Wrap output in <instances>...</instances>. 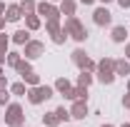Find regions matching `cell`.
Listing matches in <instances>:
<instances>
[{
  "mask_svg": "<svg viewBox=\"0 0 130 127\" xmlns=\"http://www.w3.org/2000/svg\"><path fill=\"white\" fill-rule=\"evenodd\" d=\"M123 107H125V110H130V92H125V95H123Z\"/></svg>",
  "mask_w": 130,
  "mask_h": 127,
  "instance_id": "28",
  "label": "cell"
},
{
  "mask_svg": "<svg viewBox=\"0 0 130 127\" xmlns=\"http://www.w3.org/2000/svg\"><path fill=\"white\" fill-rule=\"evenodd\" d=\"M40 17L45 20H53V17H60V8H55L53 3H38V10H35Z\"/></svg>",
  "mask_w": 130,
  "mask_h": 127,
  "instance_id": "7",
  "label": "cell"
},
{
  "mask_svg": "<svg viewBox=\"0 0 130 127\" xmlns=\"http://www.w3.org/2000/svg\"><path fill=\"white\" fill-rule=\"evenodd\" d=\"M0 15H5V3H0Z\"/></svg>",
  "mask_w": 130,
  "mask_h": 127,
  "instance_id": "31",
  "label": "cell"
},
{
  "mask_svg": "<svg viewBox=\"0 0 130 127\" xmlns=\"http://www.w3.org/2000/svg\"><path fill=\"white\" fill-rule=\"evenodd\" d=\"M58 125H60V120H58L55 110H53V112H45V115H43V127H58Z\"/></svg>",
  "mask_w": 130,
  "mask_h": 127,
  "instance_id": "16",
  "label": "cell"
},
{
  "mask_svg": "<svg viewBox=\"0 0 130 127\" xmlns=\"http://www.w3.org/2000/svg\"><path fill=\"white\" fill-rule=\"evenodd\" d=\"M100 127H115V125H110V122H105V125H100Z\"/></svg>",
  "mask_w": 130,
  "mask_h": 127,
  "instance_id": "34",
  "label": "cell"
},
{
  "mask_svg": "<svg viewBox=\"0 0 130 127\" xmlns=\"http://www.w3.org/2000/svg\"><path fill=\"white\" fill-rule=\"evenodd\" d=\"M15 70H18V75H25V72H30L32 67H30V62H28V57H25V60H20V62L15 65Z\"/></svg>",
  "mask_w": 130,
  "mask_h": 127,
  "instance_id": "23",
  "label": "cell"
},
{
  "mask_svg": "<svg viewBox=\"0 0 130 127\" xmlns=\"http://www.w3.org/2000/svg\"><path fill=\"white\" fill-rule=\"evenodd\" d=\"M65 100H88V87H83V85L73 87V90H70V95L65 97Z\"/></svg>",
  "mask_w": 130,
  "mask_h": 127,
  "instance_id": "15",
  "label": "cell"
},
{
  "mask_svg": "<svg viewBox=\"0 0 130 127\" xmlns=\"http://www.w3.org/2000/svg\"><path fill=\"white\" fill-rule=\"evenodd\" d=\"M55 115H58V120H60V122H68V120H70V110H65V107H58Z\"/></svg>",
  "mask_w": 130,
  "mask_h": 127,
  "instance_id": "27",
  "label": "cell"
},
{
  "mask_svg": "<svg viewBox=\"0 0 130 127\" xmlns=\"http://www.w3.org/2000/svg\"><path fill=\"white\" fill-rule=\"evenodd\" d=\"M30 40V30H18V32H13V43L15 45H25Z\"/></svg>",
  "mask_w": 130,
  "mask_h": 127,
  "instance_id": "18",
  "label": "cell"
},
{
  "mask_svg": "<svg viewBox=\"0 0 130 127\" xmlns=\"http://www.w3.org/2000/svg\"><path fill=\"white\" fill-rule=\"evenodd\" d=\"M53 95H55V87H50V85H35V87H30V92H28V102L30 105H43Z\"/></svg>",
  "mask_w": 130,
  "mask_h": 127,
  "instance_id": "3",
  "label": "cell"
},
{
  "mask_svg": "<svg viewBox=\"0 0 130 127\" xmlns=\"http://www.w3.org/2000/svg\"><path fill=\"white\" fill-rule=\"evenodd\" d=\"M63 30L68 32V37H73V40H78V43H85V40H88V28H85V25H83L75 15L65 17Z\"/></svg>",
  "mask_w": 130,
  "mask_h": 127,
  "instance_id": "1",
  "label": "cell"
},
{
  "mask_svg": "<svg viewBox=\"0 0 130 127\" xmlns=\"http://www.w3.org/2000/svg\"><path fill=\"white\" fill-rule=\"evenodd\" d=\"M20 60H23V55H20V52H8V65H10V67H15Z\"/></svg>",
  "mask_w": 130,
  "mask_h": 127,
  "instance_id": "26",
  "label": "cell"
},
{
  "mask_svg": "<svg viewBox=\"0 0 130 127\" xmlns=\"http://www.w3.org/2000/svg\"><path fill=\"white\" fill-rule=\"evenodd\" d=\"M3 62H5V55H0V65H3Z\"/></svg>",
  "mask_w": 130,
  "mask_h": 127,
  "instance_id": "36",
  "label": "cell"
},
{
  "mask_svg": "<svg viewBox=\"0 0 130 127\" xmlns=\"http://www.w3.org/2000/svg\"><path fill=\"white\" fill-rule=\"evenodd\" d=\"M125 55H128V57H130V43H128V45H125Z\"/></svg>",
  "mask_w": 130,
  "mask_h": 127,
  "instance_id": "33",
  "label": "cell"
},
{
  "mask_svg": "<svg viewBox=\"0 0 130 127\" xmlns=\"http://www.w3.org/2000/svg\"><path fill=\"white\" fill-rule=\"evenodd\" d=\"M20 10H23V15H35L38 3H35V0H23V3H20Z\"/></svg>",
  "mask_w": 130,
  "mask_h": 127,
  "instance_id": "17",
  "label": "cell"
},
{
  "mask_svg": "<svg viewBox=\"0 0 130 127\" xmlns=\"http://www.w3.org/2000/svg\"><path fill=\"white\" fill-rule=\"evenodd\" d=\"M53 87H55V92H60L63 97H68V95H70V90H73V85H70V80H65V77H58V80H55V85H53Z\"/></svg>",
  "mask_w": 130,
  "mask_h": 127,
  "instance_id": "11",
  "label": "cell"
},
{
  "mask_svg": "<svg viewBox=\"0 0 130 127\" xmlns=\"http://www.w3.org/2000/svg\"><path fill=\"white\" fill-rule=\"evenodd\" d=\"M20 17H23L20 5H8V8H5V20H8V23H18Z\"/></svg>",
  "mask_w": 130,
  "mask_h": 127,
  "instance_id": "12",
  "label": "cell"
},
{
  "mask_svg": "<svg viewBox=\"0 0 130 127\" xmlns=\"http://www.w3.org/2000/svg\"><path fill=\"white\" fill-rule=\"evenodd\" d=\"M83 5H93V3H95V0H80Z\"/></svg>",
  "mask_w": 130,
  "mask_h": 127,
  "instance_id": "32",
  "label": "cell"
},
{
  "mask_svg": "<svg viewBox=\"0 0 130 127\" xmlns=\"http://www.w3.org/2000/svg\"><path fill=\"white\" fill-rule=\"evenodd\" d=\"M115 75H120V77H125V75H130V62L125 60V57L115 60Z\"/></svg>",
  "mask_w": 130,
  "mask_h": 127,
  "instance_id": "14",
  "label": "cell"
},
{
  "mask_svg": "<svg viewBox=\"0 0 130 127\" xmlns=\"http://www.w3.org/2000/svg\"><path fill=\"white\" fill-rule=\"evenodd\" d=\"M110 37H113V43H118V45H120V43H125V40L130 37V32H128V28H125V25H115Z\"/></svg>",
  "mask_w": 130,
  "mask_h": 127,
  "instance_id": "10",
  "label": "cell"
},
{
  "mask_svg": "<svg viewBox=\"0 0 130 127\" xmlns=\"http://www.w3.org/2000/svg\"><path fill=\"white\" fill-rule=\"evenodd\" d=\"M78 85H83V87H90V85H93V75H90L88 70H80V75H78Z\"/></svg>",
  "mask_w": 130,
  "mask_h": 127,
  "instance_id": "20",
  "label": "cell"
},
{
  "mask_svg": "<svg viewBox=\"0 0 130 127\" xmlns=\"http://www.w3.org/2000/svg\"><path fill=\"white\" fill-rule=\"evenodd\" d=\"M123 127H130V122H125V125H123Z\"/></svg>",
  "mask_w": 130,
  "mask_h": 127,
  "instance_id": "37",
  "label": "cell"
},
{
  "mask_svg": "<svg viewBox=\"0 0 130 127\" xmlns=\"http://www.w3.org/2000/svg\"><path fill=\"white\" fill-rule=\"evenodd\" d=\"M10 92H13V95H28L25 82H15V85H10Z\"/></svg>",
  "mask_w": 130,
  "mask_h": 127,
  "instance_id": "25",
  "label": "cell"
},
{
  "mask_svg": "<svg viewBox=\"0 0 130 127\" xmlns=\"http://www.w3.org/2000/svg\"><path fill=\"white\" fill-rule=\"evenodd\" d=\"M93 23L100 25V28H105V25H110L113 23V13L103 5V8H95V13H93Z\"/></svg>",
  "mask_w": 130,
  "mask_h": 127,
  "instance_id": "8",
  "label": "cell"
},
{
  "mask_svg": "<svg viewBox=\"0 0 130 127\" xmlns=\"http://www.w3.org/2000/svg\"><path fill=\"white\" fill-rule=\"evenodd\" d=\"M20 77H23V82H28V85H30V87H35V85H40V77H38V75H35V72H25V75H20Z\"/></svg>",
  "mask_w": 130,
  "mask_h": 127,
  "instance_id": "21",
  "label": "cell"
},
{
  "mask_svg": "<svg viewBox=\"0 0 130 127\" xmlns=\"http://www.w3.org/2000/svg\"><path fill=\"white\" fill-rule=\"evenodd\" d=\"M75 0H60V15L65 17H70V15H75Z\"/></svg>",
  "mask_w": 130,
  "mask_h": 127,
  "instance_id": "13",
  "label": "cell"
},
{
  "mask_svg": "<svg viewBox=\"0 0 130 127\" xmlns=\"http://www.w3.org/2000/svg\"><path fill=\"white\" fill-rule=\"evenodd\" d=\"M20 127H28V125H20Z\"/></svg>",
  "mask_w": 130,
  "mask_h": 127,
  "instance_id": "39",
  "label": "cell"
},
{
  "mask_svg": "<svg viewBox=\"0 0 130 127\" xmlns=\"http://www.w3.org/2000/svg\"><path fill=\"white\" fill-rule=\"evenodd\" d=\"M8 43H10V37L0 30V55H8Z\"/></svg>",
  "mask_w": 130,
  "mask_h": 127,
  "instance_id": "24",
  "label": "cell"
},
{
  "mask_svg": "<svg viewBox=\"0 0 130 127\" xmlns=\"http://www.w3.org/2000/svg\"><path fill=\"white\" fill-rule=\"evenodd\" d=\"M25 25H28V30H40V15L35 13V15H25Z\"/></svg>",
  "mask_w": 130,
  "mask_h": 127,
  "instance_id": "19",
  "label": "cell"
},
{
  "mask_svg": "<svg viewBox=\"0 0 130 127\" xmlns=\"http://www.w3.org/2000/svg\"><path fill=\"white\" fill-rule=\"evenodd\" d=\"M53 3H55V0H53Z\"/></svg>",
  "mask_w": 130,
  "mask_h": 127,
  "instance_id": "40",
  "label": "cell"
},
{
  "mask_svg": "<svg viewBox=\"0 0 130 127\" xmlns=\"http://www.w3.org/2000/svg\"><path fill=\"white\" fill-rule=\"evenodd\" d=\"M70 60H73V65H78L80 70H88V72H95V70H98V65L93 62V60L88 57V52L80 50V48L73 50V57H70Z\"/></svg>",
  "mask_w": 130,
  "mask_h": 127,
  "instance_id": "5",
  "label": "cell"
},
{
  "mask_svg": "<svg viewBox=\"0 0 130 127\" xmlns=\"http://www.w3.org/2000/svg\"><path fill=\"white\" fill-rule=\"evenodd\" d=\"M100 3H103V5H108V3H113V0H100Z\"/></svg>",
  "mask_w": 130,
  "mask_h": 127,
  "instance_id": "35",
  "label": "cell"
},
{
  "mask_svg": "<svg viewBox=\"0 0 130 127\" xmlns=\"http://www.w3.org/2000/svg\"><path fill=\"white\" fill-rule=\"evenodd\" d=\"M70 117H73V120H85V117H88V100H73Z\"/></svg>",
  "mask_w": 130,
  "mask_h": 127,
  "instance_id": "9",
  "label": "cell"
},
{
  "mask_svg": "<svg viewBox=\"0 0 130 127\" xmlns=\"http://www.w3.org/2000/svg\"><path fill=\"white\" fill-rule=\"evenodd\" d=\"M5 125L8 127L25 125V115H23V107H20V105H8V107H5Z\"/></svg>",
  "mask_w": 130,
  "mask_h": 127,
  "instance_id": "4",
  "label": "cell"
},
{
  "mask_svg": "<svg viewBox=\"0 0 130 127\" xmlns=\"http://www.w3.org/2000/svg\"><path fill=\"white\" fill-rule=\"evenodd\" d=\"M43 52H45V45H43L40 40H28V43H25V52H23V57L35 60V57H40Z\"/></svg>",
  "mask_w": 130,
  "mask_h": 127,
  "instance_id": "6",
  "label": "cell"
},
{
  "mask_svg": "<svg viewBox=\"0 0 130 127\" xmlns=\"http://www.w3.org/2000/svg\"><path fill=\"white\" fill-rule=\"evenodd\" d=\"M118 5H120L123 10H128V8H130V0H118Z\"/></svg>",
  "mask_w": 130,
  "mask_h": 127,
  "instance_id": "29",
  "label": "cell"
},
{
  "mask_svg": "<svg viewBox=\"0 0 130 127\" xmlns=\"http://www.w3.org/2000/svg\"><path fill=\"white\" fill-rule=\"evenodd\" d=\"M10 95H13V92H10L8 87H0V107H8V105H10Z\"/></svg>",
  "mask_w": 130,
  "mask_h": 127,
  "instance_id": "22",
  "label": "cell"
},
{
  "mask_svg": "<svg viewBox=\"0 0 130 127\" xmlns=\"http://www.w3.org/2000/svg\"><path fill=\"white\" fill-rule=\"evenodd\" d=\"M128 92H130V82H128Z\"/></svg>",
  "mask_w": 130,
  "mask_h": 127,
  "instance_id": "38",
  "label": "cell"
},
{
  "mask_svg": "<svg viewBox=\"0 0 130 127\" xmlns=\"http://www.w3.org/2000/svg\"><path fill=\"white\" fill-rule=\"evenodd\" d=\"M95 75H98V82H103V85H113L115 82V60H110V57H103L100 62H98V70H95Z\"/></svg>",
  "mask_w": 130,
  "mask_h": 127,
  "instance_id": "2",
  "label": "cell"
},
{
  "mask_svg": "<svg viewBox=\"0 0 130 127\" xmlns=\"http://www.w3.org/2000/svg\"><path fill=\"white\" fill-rule=\"evenodd\" d=\"M5 23H8V20H5V15H0V30L5 28Z\"/></svg>",
  "mask_w": 130,
  "mask_h": 127,
  "instance_id": "30",
  "label": "cell"
}]
</instances>
